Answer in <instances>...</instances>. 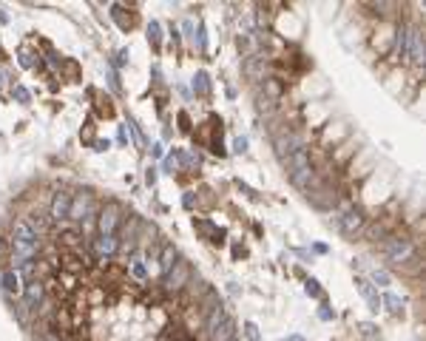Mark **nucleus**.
I'll return each mask as SVG.
<instances>
[{"instance_id":"nucleus-1","label":"nucleus","mask_w":426,"mask_h":341,"mask_svg":"<svg viewBox=\"0 0 426 341\" xmlns=\"http://www.w3.org/2000/svg\"><path fill=\"white\" fill-rule=\"evenodd\" d=\"M290 179L296 182L298 188H310V182H313V170H310V160L307 154H304V148L296 151V154H290Z\"/></svg>"},{"instance_id":"nucleus-2","label":"nucleus","mask_w":426,"mask_h":341,"mask_svg":"<svg viewBox=\"0 0 426 341\" xmlns=\"http://www.w3.org/2000/svg\"><path fill=\"white\" fill-rule=\"evenodd\" d=\"M412 253H415V248H412V242H409V239H389L387 256L392 261H407Z\"/></svg>"},{"instance_id":"nucleus-3","label":"nucleus","mask_w":426,"mask_h":341,"mask_svg":"<svg viewBox=\"0 0 426 341\" xmlns=\"http://www.w3.org/2000/svg\"><path fill=\"white\" fill-rule=\"evenodd\" d=\"M276 151H278V157L287 162L290 154L301 151V137H296V134H281V137L276 140Z\"/></svg>"},{"instance_id":"nucleus-4","label":"nucleus","mask_w":426,"mask_h":341,"mask_svg":"<svg viewBox=\"0 0 426 341\" xmlns=\"http://www.w3.org/2000/svg\"><path fill=\"white\" fill-rule=\"evenodd\" d=\"M173 264H176V267L165 273V284H168L170 290L182 287V284L188 281V276H190V270H188V264H185V261H173Z\"/></svg>"},{"instance_id":"nucleus-5","label":"nucleus","mask_w":426,"mask_h":341,"mask_svg":"<svg viewBox=\"0 0 426 341\" xmlns=\"http://www.w3.org/2000/svg\"><path fill=\"white\" fill-rule=\"evenodd\" d=\"M117 225H119V208L117 205L102 208V213H99V233H114Z\"/></svg>"},{"instance_id":"nucleus-6","label":"nucleus","mask_w":426,"mask_h":341,"mask_svg":"<svg viewBox=\"0 0 426 341\" xmlns=\"http://www.w3.org/2000/svg\"><path fill=\"white\" fill-rule=\"evenodd\" d=\"M11 242H37V231L31 228V222H26V219L14 222V231H11Z\"/></svg>"},{"instance_id":"nucleus-7","label":"nucleus","mask_w":426,"mask_h":341,"mask_svg":"<svg viewBox=\"0 0 426 341\" xmlns=\"http://www.w3.org/2000/svg\"><path fill=\"white\" fill-rule=\"evenodd\" d=\"M69 208H71V196L69 193H57L51 202V219H69Z\"/></svg>"},{"instance_id":"nucleus-8","label":"nucleus","mask_w":426,"mask_h":341,"mask_svg":"<svg viewBox=\"0 0 426 341\" xmlns=\"http://www.w3.org/2000/svg\"><path fill=\"white\" fill-rule=\"evenodd\" d=\"M407 40H409V46H407V49H409V57H412L415 63H421V60H424V43H421V31H415V29L407 31Z\"/></svg>"},{"instance_id":"nucleus-9","label":"nucleus","mask_w":426,"mask_h":341,"mask_svg":"<svg viewBox=\"0 0 426 341\" xmlns=\"http://www.w3.org/2000/svg\"><path fill=\"white\" fill-rule=\"evenodd\" d=\"M233 333H236V324H233V319H222V324H216V330L210 333L213 336V341H230L233 339Z\"/></svg>"},{"instance_id":"nucleus-10","label":"nucleus","mask_w":426,"mask_h":341,"mask_svg":"<svg viewBox=\"0 0 426 341\" xmlns=\"http://www.w3.org/2000/svg\"><path fill=\"white\" fill-rule=\"evenodd\" d=\"M97 253L99 256H111V253L117 251V236L114 233H99V239H97Z\"/></svg>"},{"instance_id":"nucleus-11","label":"nucleus","mask_w":426,"mask_h":341,"mask_svg":"<svg viewBox=\"0 0 426 341\" xmlns=\"http://www.w3.org/2000/svg\"><path fill=\"white\" fill-rule=\"evenodd\" d=\"M88 205H91L88 193H83V196H77V199L71 202V208H69V219H83V216L88 213Z\"/></svg>"},{"instance_id":"nucleus-12","label":"nucleus","mask_w":426,"mask_h":341,"mask_svg":"<svg viewBox=\"0 0 426 341\" xmlns=\"http://www.w3.org/2000/svg\"><path fill=\"white\" fill-rule=\"evenodd\" d=\"M355 287H358V293H361V296H364V299L372 304V310H378V307H381V301H378V293L372 290V284H369V281L355 279Z\"/></svg>"},{"instance_id":"nucleus-13","label":"nucleus","mask_w":426,"mask_h":341,"mask_svg":"<svg viewBox=\"0 0 426 341\" xmlns=\"http://www.w3.org/2000/svg\"><path fill=\"white\" fill-rule=\"evenodd\" d=\"M40 299H43V287H40L37 281H29L26 284V307H37Z\"/></svg>"},{"instance_id":"nucleus-14","label":"nucleus","mask_w":426,"mask_h":341,"mask_svg":"<svg viewBox=\"0 0 426 341\" xmlns=\"http://www.w3.org/2000/svg\"><path fill=\"white\" fill-rule=\"evenodd\" d=\"M361 225H364V216H361V213H347V216H344V222H341V228H344V233H352V231H358V228H361Z\"/></svg>"},{"instance_id":"nucleus-15","label":"nucleus","mask_w":426,"mask_h":341,"mask_svg":"<svg viewBox=\"0 0 426 341\" xmlns=\"http://www.w3.org/2000/svg\"><path fill=\"white\" fill-rule=\"evenodd\" d=\"M173 256H176V251H173V245H165V248H162V256H159V264H162V273H168L170 267H173Z\"/></svg>"},{"instance_id":"nucleus-16","label":"nucleus","mask_w":426,"mask_h":341,"mask_svg":"<svg viewBox=\"0 0 426 341\" xmlns=\"http://www.w3.org/2000/svg\"><path fill=\"white\" fill-rule=\"evenodd\" d=\"M381 304H387V310L392 313V316H398V313L404 310V301L398 299V296H392V293H387V296L381 299Z\"/></svg>"},{"instance_id":"nucleus-17","label":"nucleus","mask_w":426,"mask_h":341,"mask_svg":"<svg viewBox=\"0 0 426 341\" xmlns=\"http://www.w3.org/2000/svg\"><path fill=\"white\" fill-rule=\"evenodd\" d=\"M3 287H6V290L9 293H17L20 290V279H17V273H3Z\"/></svg>"},{"instance_id":"nucleus-18","label":"nucleus","mask_w":426,"mask_h":341,"mask_svg":"<svg viewBox=\"0 0 426 341\" xmlns=\"http://www.w3.org/2000/svg\"><path fill=\"white\" fill-rule=\"evenodd\" d=\"M222 319H225V310H222V304H219L216 310L210 313V319H208V330L213 333V330H216V324H219V321H222Z\"/></svg>"},{"instance_id":"nucleus-19","label":"nucleus","mask_w":426,"mask_h":341,"mask_svg":"<svg viewBox=\"0 0 426 341\" xmlns=\"http://www.w3.org/2000/svg\"><path fill=\"white\" fill-rule=\"evenodd\" d=\"M193 91H199V94H205V91H208V74H202V71H199L196 77H193Z\"/></svg>"},{"instance_id":"nucleus-20","label":"nucleus","mask_w":426,"mask_h":341,"mask_svg":"<svg viewBox=\"0 0 426 341\" xmlns=\"http://www.w3.org/2000/svg\"><path fill=\"white\" fill-rule=\"evenodd\" d=\"M11 94H14V100H17V102H29L31 100V94H29V88H26V85H14V91H11Z\"/></svg>"},{"instance_id":"nucleus-21","label":"nucleus","mask_w":426,"mask_h":341,"mask_svg":"<svg viewBox=\"0 0 426 341\" xmlns=\"http://www.w3.org/2000/svg\"><path fill=\"white\" fill-rule=\"evenodd\" d=\"M245 339H248V341H258V327L253 324V321L245 324Z\"/></svg>"},{"instance_id":"nucleus-22","label":"nucleus","mask_w":426,"mask_h":341,"mask_svg":"<svg viewBox=\"0 0 426 341\" xmlns=\"http://www.w3.org/2000/svg\"><path fill=\"white\" fill-rule=\"evenodd\" d=\"M20 66H23V69H31V66H34V54H31V51H20Z\"/></svg>"},{"instance_id":"nucleus-23","label":"nucleus","mask_w":426,"mask_h":341,"mask_svg":"<svg viewBox=\"0 0 426 341\" xmlns=\"http://www.w3.org/2000/svg\"><path fill=\"white\" fill-rule=\"evenodd\" d=\"M372 281L384 287V284H389V273H384V270H375V273H372Z\"/></svg>"},{"instance_id":"nucleus-24","label":"nucleus","mask_w":426,"mask_h":341,"mask_svg":"<svg viewBox=\"0 0 426 341\" xmlns=\"http://www.w3.org/2000/svg\"><path fill=\"white\" fill-rule=\"evenodd\" d=\"M148 34H151V40H154V43H159V37H162V34H159V23H151Z\"/></svg>"},{"instance_id":"nucleus-25","label":"nucleus","mask_w":426,"mask_h":341,"mask_svg":"<svg viewBox=\"0 0 426 341\" xmlns=\"http://www.w3.org/2000/svg\"><path fill=\"white\" fill-rule=\"evenodd\" d=\"M131 270H134L137 279H145V264H142V261H134V267H131Z\"/></svg>"},{"instance_id":"nucleus-26","label":"nucleus","mask_w":426,"mask_h":341,"mask_svg":"<svg viewBox=\"0 0 426 341\" xmlns=\"http://www.w3.org/2000/svg\"><path fill=\"white\" fill-rule=\"evenodd\" d=\"M307 293H310V296H321V290H318V281H307Z\"/></svg>"},{"instance_id":"nucleus-27","label":"nucleus","mask_w":426,"mask_h":341,"mask_svg":"<svg viewBox=\"0 0 426 341\" xmlns=\"http://www.w3.org/2000/svg\"><path fill=\"white\" fill-rule=\"evenodd\" d=\"M233 148H236L239 154H242V151L248 148V140H245V137H239V140H236V145H233Z\"/></svg>"},{"instance_id":"nucleus-28","label":"nucleus","mask_w":426,"mask_h":341,"mask_svg":"<svg viewBox=\"0 0 426 341\" xmlns=\"http://www.w3.org/2000/svg\"><path fill=\"white\" fill-rule=\"evenodd\" d=\"M165 168L173 173V168H176V157H168V160H165Z\"/></svg>"},{"instance_id":"nucleus-29","label":"nucleus","mask_w":426,"mask_h":341,"mask_svg":"<svg viewBox=\"0 0 426 341\" xmlns=\"http://www.w3.org/2000/svg\"><path fill=\"white\" fill-rule=\"evenodd\" d=\"M290 341H304V339H301V336H290Z\"/></svg>"},{"instance_id":"nucleus-30","label":"nucleus","mask_w":426,"mask_h":341,"mask_svg":"<svg viewBox=\"0 0 426 341\" xmlns=\"http://www.w3.org/2000/svg\"><path fill=\"white\" fill-rule=\"evenodd\" d=\"M46 341H57V339H54V336H49V339H46Z\"/></svg>"},{"instance_id":"nucleus-31","label":"nucleus","mask_w":426,"mask_h":341,"mask_svg":"<svg viewBox=\"0 0 426 341\" xmlns=\"http://www.w3.org/2000/svg\"><path fill=\"white\" fill-rule=\"evenodd\" d=\"M0 83H3V71H0Z\"/></svg>"},{"instance_id":"nucleus-32","label":"nucleus","mask_w":426,"mask_h":341,"mask_svg":"<svg viewBox=\"0 0 426 341\" xmlns=\"http://www.w3.org/2000/svg\"><path fill=\"white\" fill-rule=\"evenodd\" d=\"M230 341H233V339H230Z\"/></svg>"}]
</instances>
